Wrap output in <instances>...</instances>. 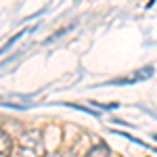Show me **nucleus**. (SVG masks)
<instances>
[{
  "mask_svg": "<svg viewBox=\"0 0 157 157\" xmlns=\"http://www.w3.org/2000/svg\"><path fill=\"white\" fill-rule=\"evenodd\" d=\"M44 143H42V134L38 130H32L23 136L21 145H19V151L15 157H44Z\"/></svg>",
  "mask_w": 157,
  "mask_h": 157,
  "instance_id": "obj_1",
  "label": "nucleus"
},
{
  "mask_svg": "<svg viewBox=\"0 0 157 157\" xmlns=\"http://www.w3.org/2000/svg\"><path fill=\"white\" fill-rule=\"evenodd\" d=\"M11 151H13L11 136L0 128V157H11Z\"/></svg>",
  "mask_w": 157,
  "mask_h": 157,
  "instance_id": "obj_2",
  "label": "nucleus"
},
{
  "mask_svg": "<svg viewBox=\"0 0 157 157\" xmlns=\"http://www.w3.org/2000/svg\"><path fill=\"white\" fill-rule=\"evenodd\" d=\"M111 153H109V147L105 145V143H98L97 147H92L88 153H86V157H109Z\"/></svg>",
  "mask_w": 157,
  "mask_h": 157,
  "instance_id": "obj_3",
  "label": "nucleus"
},
{
  "mask_svg": "<svg viewBox=\"0 0 157 157\" xmlns=\"http://www.w3.org/2000/svg\"><path fill=\"white\" fill-rule=\"evenodd\" d=\"M44 157H63V155H61V153H46Z\"/></svg>",
  "mask_w": 157,
  "mask_h": 157,
  "instance_id": "obj_4",
  "label": "nucleus"
}]
</instances>
